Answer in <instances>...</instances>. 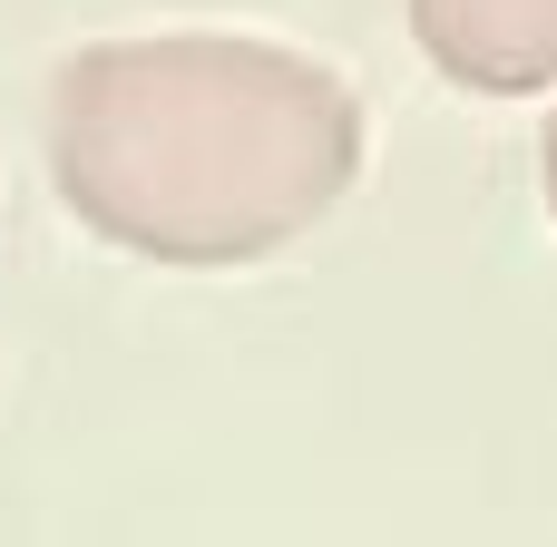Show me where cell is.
I'll return each mask as SVG.
<instances>
[{
  "label": "cell",
  "mask_w": 557,
  "mask_h": 547,
  "mask_svg": "<svg viewBox=\"0 0 557 547\" xmlns=\"http://www.w3.org/2000/svg\"><path fill=\"white\" fill-rule=\"evenodd\" d=\"M362 176V98L343 69L255 29L88 39L49 78V186L137 264H264L304 245Z\"/></svg>",
  "instance_id": "cell-1"
},
{
  "label": "cell",
  "mask_w": 557,
  "mask_h": 547,
  "mask_svg": "<svg viewBox=\"0 0 557 547\" xmlns=\"http://www.w3.org/2000/svg\"><path fill=\"white\" fill-rule=\"evenodd\" d=\"M411 39L450 88L480 98L557 88V0H411Z\"/></svg>",
  "instance_id": "cell-2"
},
{
  "label": "cell",
  "mask_w": 557,
  "mask_h": 547,
  "mask_svg": "<svg viewBox=\"0 0 557 547\" xmlns=\"http://www.w3.org/2000/svg\"><path fill=\"white\" fill-rule=\"evenodd\" d=\"M539 186H548V215H557V108H548V137H539Z\"/></svg>",
  "instance_id": "cell-3"
}]
</instances>
